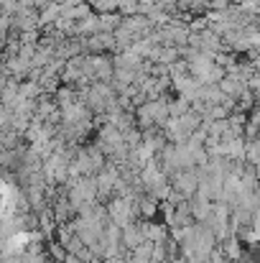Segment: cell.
I'll list each match as a JSON object with an SVG mask.
<instances>
[{"mask_svg":"<svg viewBox=\"0 0 260 263\" xmlns=\"http://www.w3.org/2000/svg\"><path fill=\"white\" fill-rule=\"evenodd\" d=\"M173 186L178 192H184V197H191L199 186V176H194V172H178L173 176Z\"/></svg>","mask_w":260,"mask_h":263,"instance_id":"6da1fadb","label":"cell"}]
</instances>
